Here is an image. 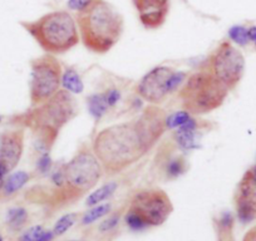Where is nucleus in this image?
<instances>
[{"label": "nucleus", "instance_id": "20", "mask_svg": "<svg viewBox=\"0 0 256 241\" xmlns=\"http://www.w3.org/2000/svg\"><path fill=\"white\" fill-rule=\"evenodd\" d=\"M28 220V211L24 208H12L6 212V224L13 230H19Z\"/></svg>", "mask_w": 256, "mask_h": 241}, {"label": "nucleus", "instance_id": "16", "mask_svg": "<svg viewBox=\"0 0 256 241\" xmlns=\"http://www.w3.org/2000/svg\"><path fill=\"white\" fill-rule=\"evenodd\" d=\"M30 180V174L26 171H16L13 174H9L4 182L3 190L0 194V198H6L16 195L18 191H20Z\"/></svg>", "mask_w": 256, "mask_h": 241}, {"label": "nucleus", "instance_id": "22", "mask_svg": "<svg viewBox=\"0 0 256 241\" xmlns=\"http://www.w3.org/2000/svg\"><path fill=\"white\" fill-rule=\"evenodd\" d=\"M188 168L186 158L184 156H176L167 162L166 166V174L168 178H177L182 176Z\"/></svg>", "mask_w": 256, "mask_h": 241}, {"label": "nucleus", "instance_id": "25", "mask_svg": "<svg viewBox=\"0 0 256 241\" xmlns=\"http://www.w3.org/2000/svg\"><path fill=\"white\" fill-rule=\"evenodd\" d=\"M228 38L231 42L240 46H245L250 43L248 36V28L242 26H234L228 30Z\"/></svg>", "mask_w": 256, "mask_h": 241}, {"label": "nucleus", "instance_id": "36", "mask_svg": "<svg viewBox=\"0 0 256 241\" xmlns=\"http://www.w3.org/2000/svg\"><path fill=\"white\" fill-rule=\"evenodd\" d=\"M0 241H4V238H3V236L0 235Z\"/></svg>", "mask_w": 256, "mask_h": 241}, {"label": "nucleus", "instance_id": "18", "mask_svg": "<svg viewBox=\"0 0 256 241\" xmlns=\"http://www.w3.org/2000/svg\"><path fill=\"white\" fill-rule=\"evenodd\" d=\"M87 106L90 116H92L96 120H102V118L107 114L108 110H110V106H108L107 103V100H106L104 92L90 94V97L87 98Z\"/></svg>", "mask_w": 256, "mask_h": 241}, {"label": "nucleus", "instance_id": "8", "mask_svg": "<svg viewBox=\"0 0 256 241\" xmlns=\"http://www.w3.org/2000/svg\"><path fill=\"white\" fill-rule=\"evenodd\" d=\"M187 77L188 74L186 72L176 70L167 66L154 67L140 80L137 93L144 102L158 106L170 94L181 88Z\"/></svg>", "mask_w": 256, "mask_h": 241}, {"label": "nucleus", "instance_id": "5", "mask_svg": "<svg viewBox=\"0 0 256 241\" xmlns=\"http://www.w3.org/2000/svg\"><path fill=\"white\" fill-rule=\"evenodd\" d=\"M228 92L225 84L204 66L201 70L188 74L178 90L182 110L192 116H204L214 112L224 104Z\"/></svg>", "mask_w": 256, "mask_h": 241}, {"label": "nucleus", "instance_id": "2", "mask_svg": "<svg viewBox=\"0 0 256 241\" xmlns=\"http://www.w3.org/2000/svg\"><path fill=\"white\" fill-rule=\"evenodd\" d=\"M77 26L83 46L96 54H106L120 42L124 29L123 16L106 0H94L77 13Z\"/></svg>", "mask_w": 256, "mask_h": 241}, {"label": "nucleus", "instance_id": "9", "mask_svg": "<svg viewBox=\"0 0 256 241\" xmlns=\"http://www.w3.org/2000/svg\"><path fill=\"white\" fill-rule=\"evenodd\" d=\"M127 211L137 216L146 228H151L166 222L174 211V205L161 188H144L134 194Z\"/></svg>", "mask_w": 256, "mask_h": 241}, {"label": "nucleus", "instance_id": "35", "mask_svg": "<svg viewBox=\"0 0 256 241\" xmlns=\"http://www.w3.org/2000/svg\"><path fill=\"white\" fill-rule=\"evenodd\" d=\"M251 171H252V174H254V176H255L256 177V164H255V166H252V167H251Z\"/></svg>", "mask_w": 256, "mask_h": 241}, {"label": "nucleus", "instance_id": "7", "mask_svg": "<svg viewBox=\"0 0 256 241\" xmlns=\"http://www.w3.org/2000/svg\"><path fill=\"white\" fill-rule=\"evenodd\" d=\"M62 74L63 70L60 62L53 54L46 53L32 60L29 80L32 107L46 102L60 90Z\"/></svg>", "mask_w": 256, "mask_h": 241}, {"label": "nucleus", "instance_id": "1", "mask_svg": "<svg viewBox=\"0 0 256 241\" xmlns=\"http://www.w3.org/2000/svg\"><path fill=\"white\" fill-rule=\"evenodd\" d=\"M92 151L108 174H117L138 162L150 151L138 120L112 124L93 138Z\"/></svg>", "mask_w": 256, "mask_h": 241}, {"label": "nucleus", "instance_id": "4", "mask_svg": "<svg viewBox=\"0 0 256 241\" xmlns=\"http://www.w3.org/2000/svg\"><path fill=\"white\" fill-rule=\"evenodd\" d=\"M20 26L30 34L46 53L64 54L80 40L77 22L67 10H56Z\"/></svg>", "mask_w": 256, "mask_h": 241}, {"label": "nucleus", "instance_id": "23", "mask_svg": "<svg viewBox=\"0 0 256 241\" xmlns=\"http://www.w3.org/2000/svg\"><path fill=\"white\" fill-rule=\"evenodd\" d=\"M192 118V114H190L186 110H177V112L171 113L166 117V126L167 130H176L178 127L184 126Z\"/></svg>", "mask_w": 256, "mask_h": 241}, {"label": "nucleus", "instance_id": "29", "mask_svg": "<svg viewBox=\"0 0 256 241\" xmlns=\"http://www.w3.org/2000/svg\"><path fill=\"white\" fill-rule=\"evenodd\" d=\"M94 0H68V8L77 13L87 9Z\"/></svg>", "mask_w": 256, "mask_h": 241}, {"label": "nucleus", "instance_id": "26", "mask_svg": "<svg viewBox=\"0 0 256 241\" xmlns=\"http://www.w3.org/2000/svg\"><path fill=\"white\" fill-rule=\"evenodd\" d=\"M52 164H53V161H52L49 152L42 154L40 156H39L38 161H36V170H38V172L40 174H46L50 172Z\"/></svg>", "mask_w": 256, "mask_h": 241}, {"label": "nucleus", "instance_id": "10", "mask_svg": "<svg viewBox=\"0 0 256 241\" xmlns=\"http://www.w3.org/2000/svg\"><path fill=\"white\" fill-rule=\"evenodd\" d=\"M206 66L228 90L238 87L245 73L244 54L228 40L221 42L216 46L208 56Z\"/></svg>", "mask_w": 256, "mask_h": 241}, {"label": "nucleus", "instance_id": "11", "mask_svg": "<svg viewBox=\"0 0 256 241\" xmlns=\"http://www.w3.org/2000/svg\"><path fill=\"white\" fill-rule=\"evenodd\" d=\"M236 212L242 224L251 222L256 218V177L248 170L241 177L235 196Z\"/></svg>", "mask_w": 256, "mask_h": 241}, {"label": "nucleus", "instance_id": "31", "mask_svg": "<svg viewBox=\"0 0 256 241\" xmlns=\"http://www.w3.org/2000/svg\"><path fill=\"white\" fill-rule=\"evenodd\" d=\"M9 174H10V172H9L8 170H6V167L3 166V164H0V194H2L4 182H6V176H8Z\"/></svg>", "mask_w": 256, "mask_h": 241}, {"label": "nucleus", "instance_id": "14", "mask_svg": "<svg viewBox=\"0 0 256 241\" xmlns=\"http://www.w3.org/2000/svg\"><path fill=\"white\" fill-rule=\"evenodd\" d=\"M138 19L146 29H158L166 23L170 0H132Z\"/></svg>", "mask_w": 256, "mask_h": 241}, {"label": "nucleus", "instance_id": "37", "mask_svg": "<svg viewBox=\"0 0 256 241\" xmlns=\"http://www.w3.org/2000/svg\"><path fill=\"white\" fill-rule=\"evenodd\" d=\"M2 120H3V118H2V116H0V122H2Z\"/></svg>", "mask_w": 256, "mask_h": 241}, {"label": "nucleus", "instance_id": "34", "mask_svg": "<svg viewBox=\"0 0 256 241\" xmlns=\"http://www.w3.org/2000/svg\"><path fill=\"white\" fill-rule=\"evenodd\" d=\"M248 40L256 46V26H250L248 28Z\"/></svg>", "mask_w": 256, "mask_h": 241}, {"label": "nucleus", "instance_id": "27", "mask_svg": "<svg viewBox=\"0 0 256 241\" xmlns=\"http://www.w3.org/2000/svg\"><path fill=\"white\" fill-rule=\"evenodd\" d=\"M46 231V228L40 225L33 226V228H28L23 235L20 236L19 241H36L39 238H40L42 234Z\"/></svg>", "mask_w": 256, "mask_h": 241}, {"label": "nucleus", "instance_id": "38", "mask_svg": "<svg viewBox=\"0 0 256 241\" xmlns=\"http://www.w3.org/2000/svg\"><path fill=\"white\" fill-rule=\"evenodd\" d=\"M72 241H77V240H72Z\"/></svg>", "mask_w": 256, "mask_h": 241}, {"label": "nucleus", "instance_id": "6", "mask_svg": "<svg viewBox=\"0 0 256 241\" xmlns=\"http://www.w3.org/2000/svg\"><path fill=\"white\" fill-rule=\"evenodd\" d=\"M64 188L58 192L63 201H74L90 192L102 178L103 167L90 147H80L74 156L63 164Z\"/></svg>", "mask_w": 256, "mask_h": 241}, {"label": "nucleus", "instance_id": "21", "mask_svg": "<svg viewBox=\"0 0 256 241\" xmlns=\"http://www.w3.org/2000/svg\"><path fill=\"white\" fill-rule=\"evenodd\" d=\"M112 208V205L110 202L108 204H100V205L92 206L90 210H88L87 212L83 215L82 218V225H90L94 221L100 220V218H104L106 215H108Z\"/></svg>", "mask_w": 256, "mask_h": 241}, {"label": "nucleus", "instance_id": "28", "mask_svg": "<svg viewBox=\"0 0 256 241\" xmlns=\"http://www.w3.org/2000/svg\"><path fill=\"white\" fill-rule=\"evenodd\" d=\"M104 96L110 108L116 107V106L118 104V102L120 100V97H122L120 90H117V88H108V90L104 92Z\"/></svg>", "mask_w": 256, "mask_h": 241}, {"label": "nucleus", "instance_id": "12", "mask_svg": "<svg viewBox=\"0 0 256 241\" xmlns=\"http://www.w3.org/2000/svg\"><path fill=\"white\" fill-rule=\"evenodd\" d=\"M24 140L26 134L23 127L0 134V164L9 172H13L20 162L24 152Z\"/></svg>", "mask_w": 256, "mask_h": 241}, {"label": "nucleus", "instance_id": "3", "mask_svg": "<svg viewBox=\"0 0 256 241\" xmlns=\"http://www.w3.org/2000/svg\"><path fill=\"white\" fill-rule=\"evenodd\" d=\"M78 113V103L74 96L60 90L50 100L36 106L28 112L14 118L18 126L26 127L36 134L38 138L54 144L59 131Z\"/></svg>", "mask_w": 256, "mask_h": 241}, {"label": "nucleus", "instance_id": "15", "mask_svg": "<svg viewBox=\"0 0 256 241\" xmlns=\"http://www.w3.org/2000/svg\"><path fill=\"white\" fill-rule=\"evenodd\" d=\"M198 128H200V124L196 118L192 117L191 120L184 124V126L176 128L174 134V138L176 141L177 146L184 152L192 151L198 147Z\"/></svg>", "mask_w": 256, "mask_h": 241}, {"label": "nucleus", "instance_id": "30", "mask_svg": "<svg viewBox=\"0 0 256 241\" xmlns=\"http://www.w3.org/2000/svg\"><path fill=\"white\" fill-rule=\"evenodd\" d=\"M118 222H120V216L118 215L110 216V218H108L107 220H104L102 224H100V230L102 231V232H107V231L113 230V228L118 225Z\"/></svg>", "mask_w": 256, "mask_h": 241}, {"label": "nucleus", "instance_id": "24", "mask_svg": "<svg viewBox=\"0 0 256 241\" xmlns=\"http://www.w3.org/2000/svg\"><path fill=\"white\" fill-rule=\"evenodd\" d=\"M77 214H67V215L62 216L56 222L53 228V232L56 236H62L67 232L76 222H77Z\"/></svg>", "mask_w": 256, "mask_h": 241}, {"label": "nucleus", "instance_id": "17", "mask_svg": "<svg viewBox=\"0 0 256 241\" xmlns=\"http://www.w3.org/2000/svg\"><path fill=\"white\" fill-rule=\"evenodd\" d=\"M62 87L72 94H80L84 90V83L74 68L68 67L62 74Z\"/></svg>", "mask_w": 256, "mask_h": 241}, {"label": "nucleus", "instance_id": "32", "mask_svg": "<svg viewBox=\"0 0 256 241\" xmlns=\"http://www.w3.org/2000/svg\"><path fill=\"white\" fill-rule=\"evenodd\" d=\"M242 241H256V226L251 228L244 236Z\"/></svg>", "mask_w": 256, "mask_h": 241}, {"label": "nucleus", "instance_id": "33", "mask_svg": "<svg viewBox=\"0 0 256 241\" xmlns=\"http://www.w3.org/2000/svg\"><path fill=\"white\" fill-rule=\"evenodd\" d=\"M54 232H53V230H46L44 231L43 234H42L40 235V238H38V240L36 241H52L54 238Z\"/></svg>", "mask_w": 256, "mask_h": 241}, {"label": "nucleus", "instance_id": "13", "mask_svg": "<svg viewBox=\"0 0 256 241\" xmlns=\"http://www.w3.org/2000/svg\"><path fill=\"white\" fill-rule=\"evenodd\" d=\"M166 117V113L161 108L154 104L147 107L137 117L138 124L141 127V131L144 134V141H146L150 150L160 141L162 134L167 131Z\"/></svg>", "mask_w": 256, "mask_h": 241}, {"label": "nucleus", "instance_id": "19", "mask_svg": "<svg viewBox=\"0 0 256 241\" xmlns=\"http://www.w3.org/2000/svg\"><path fill=\"white\" fill-rule=\"evenodd\" d=\"M118 188L117 182H108L102 185L100 188H98L97 190L92 191L90 195L86 198V205L87 206H96L102 204L103 201H106L107 198H110L113 194L116 192V190Z\"/></svg>", "mask_w": 256, "mask_h": 241}]
</instances>
